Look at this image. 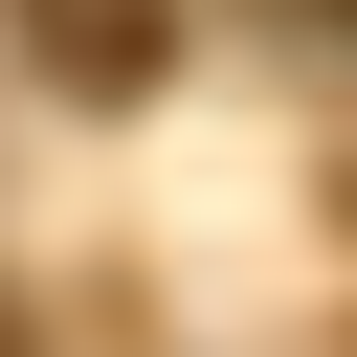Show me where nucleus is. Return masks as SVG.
<instances>
[{
  "label": "nucleus",
  "mask_w": 357,
  "mask_h": 357,
  "mask_svg": "<svg viewBox=\"0 0 357 357\" xmlns=\"http://www.w3.org/2000/svg\"><path fill=\"white\" fill-rule=\"evenodd\" d=\"M22 45H45V89H156V45H178V0H22Z\"/></svg>",
  "instance_id": "f257e3e1"
},
{
  "label": "nucleus",
  "mask_w": 357,
  "mask_h": 357,
  "mask_svg": "<svg viewBox=\"0 0 357 357\" xmlns=\"http://www.w3.org/2000/svg\"><path fill=\"white\" fill-rule=\"evenodd\" d=\"M335 45H357V0H335Z\"/></svg>",
  "instance_id": "f03ea898"
},
{
  "label": "nucleus",
  "mask_w": 357,
  "mask_h": 357,
  "mask_svg": "<svg viewBox=\"0 0 357 357\" xmlns=\"http://www.w3.org/2000/svg\"><path fill=\"white\" fill-rule=\"evenodd\" d=\"M0 357H22V312H0Z\"/></svg>",
  "instance_id": "7ed1b4c3"
}]
</instances>
